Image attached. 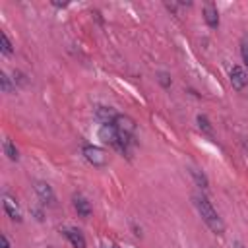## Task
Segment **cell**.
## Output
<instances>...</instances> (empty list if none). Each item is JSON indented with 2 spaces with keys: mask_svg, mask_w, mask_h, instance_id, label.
I'll use <instances>...</instances> for the list:
<instances>
[{
  "mask_svg": "<svg viewBox=\"0 0 248 248\" xmlns=\"http://www.w3.org/2000/svg\"><path fill=\"white\" fill-rule=\"evenodd\" d=\"M192 200H194V205H196L200 217L203 219V223H205L215 234H223V232H225V223L221 221V217H219V213L215 211V207L211 205V202H209L203 194H196Z\"/></svg>",
  "mask_w": 248,
  "mask_h": 248,
  "instance_id": "6da1fadb",
  "label": "cell"
},
{
  "mask_svg": "<svg viewBox=\"0 0 248 248\" xmlns=\"http://www.w3.org/2000/svg\"><path fill=\"white\" fill-rule=\"evenodd\" d=\"M229 79H231V85L242 95V97H248V74L242 66L238 64H232L231 70H229Z\"/></svg>",
  "mask_w": 248,
  "mask_h": 248,
  "instance_id": "7a4b0ae2",
  "label": "cell"
},
{
  "mask_svg": "<svg viewBox=\"0 0 248 248\" xmlns=\"http://www.w3.org/2000/svg\"><path fill=\"white\" fill-rule=\"evenodd\" d=\"M83 157L93 165V167H105L108 163L107 153L97 147V145H83Z\"/></svg>",
  "mask_w": 248,
  "mask_h": 248,
  "instance_id": "3957f363",
  "label": "cell"
},
{
  "mask_svg": "<svg viewBox=\"0 0 248 248\" xmlns=\"http://www.w3.org/2000/svg\"><path fill=\"white\" fill-rule=\"evenodd\" d=\"M112 126H114L120 134L128 136V138H134V134H136V122H134L130 116H126V114H118Z\"/></svg>",
  "mask_w": 248,
  "mask_h": 248,
  "instance_id": "277c9868",
  "label": "cell"
},
{
  "mask_svg": "<svg viewBox=\"0 0 248 248\" xmlns=\"http://www.w3.org/2000/svg\"><path fill=\"white\" fill-rule=\"evenodd\" d=\"M35 192H37V196H39V200H41L43 203L54 205L56 198H54V192H52V188H50L46 182H43V180H37V182H35Z\"/></svg>",
  "mask_w": 248,
  "mask_h": 248,
  "instance_id": "5b68a950",
  "label": "cell"
},
{
  "mask_svg": "<svg viewBox=\"0 0 248 248\" xmlns=\"http://www.w3.org/2000/svg\"><path fill=\"white\" fill-rule=\"evenodd\" d=\"M4 202H2V205H4V211L8 213V217L12 219V221H21V211H19V205L16 203V200L14 198H10V196H4L2 198Z\"/></svg>",
  "mask_w": 248,
  "mask_h": 248,
  "instance_id": "8992f818",
  "label": "cell"
},
{
  "mask_svg": "<svg viewBox=\"0 0 248 248\" xmlns=\"http://www.w3.org/2000/svg\"><path fill=\"white\" fill-rule=\"evenodd\" d=\"M95 116H97V120L99 122H103V124H114V120H116V112H114V108H110V107H97L95 108Z\"/></svg>",
  "mask_w": 248,
  "mask_h": 248,
  "instance_id": "52a82bcc",
  "label": "cell"
},
{
  "mask_svg": "<svg viewBox=\"0 0 248 248\" xmlns=\"http://www.w3.org/2000/svg\"><path fill=\"white\" fill-rule=\"evenodd\" d=\"M62 232H64V236L72 242L74 248H85V238H83V234H81L78 229H64Z\"/></svg>",
  "mask_w": 248,
  "mask_h": 248,
  "instance_id": "ba28073f",
  "label": "cell"
},
{
  "mask_svg": "<svg viewBox=\"0 0 248 248\" xmlns=\"http://www.w3.org/2000/svg\"><path fill=\"white\" fill-rule=\"evenodd\" d=\"M203 19L213 29L219 25V12H217V8L213 4H205V8H203Z\"/></svg>",
  "mask_w": 248,
  "mask_h": 248,
  "instance_id": "9c48e42d",
  "label": "cell"
},
{
  "mask_svg": "<svg viewBox=\"0 0 248 248\" xmlns=\"http://www.w3.org/2000/svg\"><path fill=\"white\" fill-rule=\"evenodd\" d=\"M74 209L78 211V215H81V217H89L91 215V203L83 198V196H74Z\"/></svg>",
  "mask_w": 248,
  "mask_h": 248,
  "instance_id": "30bf717a",
  "label": "cell"
},
{
  "mask_svg": "<svg viewBox=\"0 0 248 248\" xmlns=\"http://www.w3.org/2000/svg\"><path fill=\"white\" fill-rule=\"evenodd\" d=\"M2 149H4V153L8 155V159H12V161H17V159H19V151H17V147H16L10 140H4Z\"/></svg>",
  "mask_w": 248,
  "mask_h": 248,
  "instance_id": "8fae6325",
  "label": "cell"
},
{
  "mask_svg": "<svg viewBox=\"0 0 248 248\" xmlns=\"http://www.w3.org/2000/svg\"><path fill=\"white\" fill-rule=\"evenodd\" d=\"M198 126H200V130H202L203 134H207V136H213V126H211V122L207 120V116L200 114V116H198Z\"/></svg>",
  "mask_w": 248,
  "mask_h": 248,
  "instance_id": "7c38bea8",
  "label": "cell"
},
{
  "mask_svg": "<svg viewBox=\"0 0 248 248\" xmlns=\"http://www.w3.org/2000/svg\"><path fill=\"white\" fill-rule=\"evenodd\" d=\"M0 48H2V52H4V54H12V52H14L12 43H10V39H8V35H6L4 31L0 33Z\"/></svg>",
  "mask_w": 248,
  "mask_h": 248,
  "instance_id": "4fadbf2b",
  "label": "cell"
},
{
  "mask_svg": "<svg viewBox=\"0 0 248 248\" xmlns=\"http://www.w3.org/2000/svg\"><path fill=\"white\" fill-rule=\"evenodd\" d=\"M190 174L194 176V180L198 182L200 188H207V178H205L203 172H200V170H196V169H190Z\"/></svg>",
  "mask_w": 248,
  "mask_h": 248,
  "instance_id": "5bb4252c",
  "label": "cell"
},
{
  "mask_svg": "<svg viewBox=\"0 0 248 248\" xmlns=\"http://www.w3.org/2000/svg\"><path fill=\"white\" fill-rule=\"evenodd\" d=\"M0 83H2V89H4V93H12V91H14V85H12L10 78H8L4 72L0 74Z\"/></svg>",
  "mask_w": 248,
  "mask_h": 248,
  "instance_id": "9a60e30c",
  "label": "cell"
},
{
  "mask_svg": "<svg viewBox=\"0 0 248 248\" xmlns=\"http://www.w3.org/2000/svg\"><path fill=\"white\" fill-rule=\"evenodd\" d=\"M240 54H242V60H244L246 66H248V37H244L242 43H240Z\"/></svg>",
  "mask_w": 248,
  "mask_h": 248,
  "instance_id": "2e32d148",
  "label": "cell"
},
{
  "mask_svg": "<svg viewBox=\"0 0 248 248\" xmlns=\"http://www.w3.org/2000/svg\"><path fill=\"white\" fill-rule=\"evenodd\" d=\"M159 81H161L165 87H169V85H170V78H169V74L161 72V74H159Z\"/></svg>",
  "mask_w": 248,
  "mask_h": 248,
  "instance_id": "e0dca14e",
  "label": "cell"
},
{
  "mask_svg": "<svg viewBox=\"0 0 248 248\" xmlns=\"http://www.w3.org/2000/svg\"><path fill=\"white\" fill-rule=\"evenodd\" d=\"M0 242H2V248H10V242H8V236L6 234L0 236Z\"/></svg>",
  "mask_w": 248,
  "mask_h": 248,
  "instance_id": "ac0fdd59",
  "label": "cell"
},
{
  "mask_svg": "<svg viewBox=\"0 0 248 248\" xmlns=\"http://www.w3.org/2000/svg\"><path fill=\"white\" fill-rule=\"evenodd\" d=\"M232 248H246V246H244V244H242V242H238V240H236V242H234V244H232Z\"/></svg>",
  "mask_w": 248,
  "mask_h": 248,
  "instance_id": "d6986e66",
  "label": "cell"
}]
</instances>
